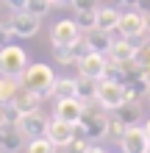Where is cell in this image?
I'll return each mask as SVG.
<instances>
[{
    "mask_svg": "<svg viewBox=\"0 0 150 153\" xmlns=\"http://www.w3.org/2000/svg\"><path fill=\"white\" fill-rule=\"evenodd\" d=\"M103 109V106H100ZM100 109H92V106H86L83 117L75 123V134H83L89 142H100L109 137V117H106Z\"/></svg>",
    "mask_w": 150,
    "mask_h": 153,
    "instance_id": "obj_1",
    "label": "cell"
},
{
    "mask_svg": "<svg viewBox=\"0 0 150 153\" xmlns=\"http://www.w3.org/2000/svg\"><path fill=\"white\" fill-rule=\"evenodd\" d=\"M125 100H136V95L131 92L125 84L111 81V78H100L98 81V103L103 106V109L114 111L120 103H125Z\"/></svg>",
    "mask_w": 150,
    "mask_h": 153,
    "instance_id": "obj_2",
    "label": "cell"
},
{
    "mask_svg": "<svg viewBox=\"0 0 150 153\" xmlns=\"http://www.w3.org/2000/svg\"><path fill=\"white\" fill-rule=\"evenodd\" d=\"M53 84H56V75H53V70L47 64H28L25 67V73H22V86L25 89L47 97V95H53Z\"/></svg>",
    "mask_w": 150,
    "mask_h": 153,
    "instance_id": "obj_3",
    "label": "cell"
},
{
    "mask_svg": "<svg viewBox=\"0 0 150 153\" xmlns=\"http://www.w3.org/2000/svg\"><path fill=\"white\" fill-rule=\"evenodd\" d=\"M25 67H28V56H25L22 48L8 42L6 48H0V75H14V78H22Z\"/></svg>",
    "mask_w": 150,
    "mask_h": 153,
    "instance_id": "obj_4",
    "label": "cell"
},
{
    "mask_svg": "<svg viewBox=\"0 0 150 153\" xmlns=\"http://www.w3.org/2000/svg\"><path fill=\"white\" fill-rule=\"evenodd\" d=\"M117 31H120L125 39H139V36H145V14L139 11V8H128L125 14H120Z\"/></svg>",
    "mask_w": 150,
    "mask_h": 153,
    "instance_id": "obj_5",
    "label": "cell"
},
{
    "mask_svg": "<svg viewBox=\"0 0 150 153\" xmlns=\"http://www.w3.org/2000/svg\"><path fill=\"white\" fill-rule=\"evenodd\" d=\"M106 64H109V56L106 53H98V50H89L86 56L78 59V73L86 75V78H95L100 81L103 73H106Z\"/></svg>",
    "mask_w": 150,
    "mask_h": 153,
    "instance_id": "obj_6",
    "label": "cell"
},
{
    "mask_svg": "<svg viewBox=\"0 0 150 153\" xmlns=\"http://www.w3.org/2000/svg\"><path fill=\"white\" fill-rule=\"evenodd\" d=\"M8 28H11L14 36L28 39V36H33V33L39 31V17L31 14V11H25V8H22V11H14L11 22H8Z\"/></svg>",
    "mask_w": 150,
    "mask_h": 153,
    "instance_id": "obj_7",
    "label": "cell"
},
{
    "mask_svg": "<svg viewBox=\"0 0 150 153\" xmlns=\"http://www.w3.org/2000/svg\"><path fill=\"white\" fill-rule=\"evenodd\" d=\"M47 123H50V120L36 109V111H25L17 125H20V131H22L28 139H33V137H45V134H47Z\"/></svg>",
    "mask_w": 150,
    "mask_h": 153,
    "instance_id": "obj_8",
    "label": "cell"
},
{
    "mask_svg": "<svg viewBox=\"0 0 150 153\" xmlns=\"http://www.w3.org/2000/svg\"><path fill=\"white\" fill-rule=\"evenodd\" d=\"M120 145H122L125 153H145L147 145H150V139L145 134V125H128V131H125V137L120 139Z\"/></svg>",
    "mask_w": 150,
    "mask_h": 153,
    "instance_id": "obj_9",
    "label": "cell"
},
{
    "mask_svg": "<svg viewBox=\"0 0 150 153\" xmlns=\"http://www.w3.org/2000/svg\"><path fill=\"white\" fill-rule=\"evenodd\" d=\"M86 111V103L81 100V97H61V100L56 103V117L58 120H67V123H78Z\"/></svg>",
    "mask_w": 150,
    "mask_h": 153,
    "instance_id": "obj_10",
    "label": "cell"
},
{
    "mask_svg": "<svg viewBox=\"0 0 150 153\" xmlns=\"http://www.w3.org/2000/svg\"><path fill=\"white\" fill-rule=\"evenodd\" d=\"M78 36H81V28H78L75 20H58L53 25V31H50L53 45H64V48H69Z\"/></svg>",
    "mask_w": 150,
    "mask_h": 153,
    "instance_id": "obj_11",
    "label": "cell"
},
{
    "mask_svg": "<svg viewBox=\"0 0 150 153\" xmlns=\"http://www.w3.org/2000/svg\"><path fill=\"white\" fill-rule=\"evenodd\" d=\"M72 137H75V125H72V123L58 120V117H53V120L47 123V139H50L56 148H64Z\"/></svg>",
    "mask_w": 150,
    "mask_h": 153,
    "instance_id": "obj_12",
    "label": "cell"
},
{
    "mask_svg": "<svg viewBox=\"0 0 150 153\" xmlns=\"http://www.w3.org/2000/svg\"><path fill=\"white\" fill-rule=\"evenodd\" d=\"M25 145V134L14 123H0V150H20Z\"/></svg>",
    "mask_w": 150,
    "mask_h": 153,
    "instance_id": "obj_13",
    "label": "cell"
},
{
    "mask_svg": "<svg viewBox=\"0 0 150 153\" xmlns=\"http://www.w3.org/2000/svg\"><path fill=\"white\" fill-rule=\"evenodd\" d=\"M142 42L145 39H139V42H134V39H117V42H111L109 59H114V61H131L136 56V50H139Z\"/></svg>",
    "mask_w": 150,
    "mask_h": 153,
    "instance_id": "obj_14",
    "label": "cell"
},
{
    "mask_svg": "<svg viewBox=\"0 0 150 153\" xmlns=\"http://www.w3.org/2000/svg\"><path fill=\"white\" fill-rule=\"evenodd\" d=\"M11 103H14L22 114H25V111H36L39 103H42V95H36V92H31V89L20 86V89H17V95L11 97Z\"/></svg>",
    "mask_w": 150,
    "mask_h": 153,
    "instance_id": "obj_15",
    "label": "cell"
},
{
    "mask_svg": "<svg viewBox=\"0 0 150 153\" xmlns=\"http://www.w3.org/2000/svg\"><path fill=\"white\" fill-rule=\"evenodd\" d=\"M114 117L122 120L125 125H139V120H142V106L136 100H125V103H120L114 109Z\"/></svg>",
    "mask_w": 150,
    "mask_h": 153,
    "instance_id": "obj_16",
    "label": "cell"
},
{
    "mask_svg": "<svg viewBox=\"0 0 150 153\" xmlns=\"http://www.w3.org/2000/svg\"><path fill=\"white\" fill-rule=\"evenodd\" d=\"M75 97H81L83 103L98 100V81H95V78H86V75H78L75 78Z\"/></svg>",
    "mask_w": 150,
    "mask_h": 153,
    "instance_id": "obj_17",
    "label": "cell"
},
{
    "mask_svg": "<svg viewBox=\"0 0 150 153\" xmlns=\"http://www.w3.org/2000/svg\"><path fill=\"white\" fill-rule=\"evenodd\" d=\"M117 22H120V14L114 11V8H98L95 11V28H100L106 33H111V31H117Z\"/></svg>",
    "mask_w": 150,
    "mask_h": 153,
    "instance_id": "obj_18",
    "label": "cell"
},
{
    "mask_svg": "<svg viewBox=\"0 0 150 153\" xmlns=\"http://www.w3.org/2000/svg\"><path fill=\"white\" fill-rule=\"evenodd\" d=\"M86 39H89V48H92V50L106 53V56H109V50H111V42H114V39H109V33H106V31L92 28V31H86Z\"/></svg>",
    "mask_w": 150,
    "mask_h": 153,
    "instance_id": "obj_19",
    "label": "cell"
},
{
    "mask_svg": "<svg viewBox=\"0 0 150 153\" xmlns=\"http://www.w3.org/2000/svg\"><path fill=\"white\" fill-rule=\"evenodd\" d=\"M20 86H22L20 78H14V75H0V100H11Z\"/></svg>",
    "mask_w": 150,
    "mask_h": 153,
    "instance_id": "obj_20",
    "label": "cell"
},
{
    "mask_svg": "<svg viewBox=\"0 0 150 153\" xmlns=\"http://www.w3.org/2000/svg\"><path fill=\"white\" fill-rule=\"evenodd\" d=\"M53 97L56 100H61V97H75V78H56Z\"/></svg>",
    "mask_w": 150,
    "mask_h": 153,
    "instance_id": "obj_21",
    "label": "cell"
},
{
    "mask_svg": "<svg viewBox=\"0 0 150 153\" xmlns=\"http://www.w3.org/2000/svg\"><path fill=\"white\" fill-rule=\"evenodd\" d=\"M56 150L58 148L47 139V134H45V137H33L28 142V148H25V153H56Z\"/></svg>",
    "mask_w": 150,
    "mask_h": 153,
    "instance_id": "obj_22",
    "label": "cell"
},
{
    "mask_svg": "<svg viewBox=\"0 0 150 153\" xmlns=\"http://www.w3.org/2000/svg\"><path fill=\"white\" fill-rule=\"evenodd\" d=\"M89 145H92V142L86 139L83 134H75V137L69 139L64 148H61V153H86V148H89Z\"/></svg>",
    "mask_w": 150,
    "mask_h": 153,
    "instance_id": "obj_23",
    "label": "cell"
},
{
    "mask_svg": "<svg viewBox=\"0 0 150 153\" xmlns=\"http://www.w3.org/2000/svg\"><path fill=\"white\" fill-rule=\"evenodd\" d=\"M50 0H25V11H31V14H36V17H45L50 11Z\"/></svg>",
    "mask_w": 150,
    "mask_h": 153,
    "instance_id": "obj_24",
    "label": "cell"
},
{
    "mask_svg": "<svg viewBox=\"0 0 150 153\" xmlns=\"http://www.w3.org/2000/svg\"><path fill=\"white\" fill-rule=\"evenodd\" d=\"M69 50H72V56H75V64H78V59H81V56H86V53L92 50V48H89V39H86L83 33H81V36H78L72 45H69Z\"/></svg>",
    "mask_w": 150,
    "mask_h": 153,
    "instance_id": "obj_25",
    "label": "cell"
},
{
    "mask_svg": "<svg viewBox=\"0 0 150 153\" xmlns=\"http://www.w3.org/2000/svg\"><path fill=\"white\" fill-rule=\"evenodd\" d=\"M98 11V8H95ZM95 11H75V22L81 31H92L95 28Z\"/></svg>",
    "mask_w": 150,
    "mask_h": 153,
    "instance_id": "obj_26",
    "label": "cell"
},
{
    "mask_svg": "<svg viewBox=\"0 0 150 153\" xmlns=\"http://www.w3.org/2000/svg\"><path fill=\"white\" fill-rule=\"evenodd\" d=\"M53 56H56L58 64H75V56H72V50L64 48V45H53Z\"/></svg>",
    "mask_w": 150,
    "mask_h": 153,
    "instance_id": "obj_27",
    "label": "cell"
},
{
    "mask_svg": "<svg viewBox=\"0 0 150 153\" xmlns=\"http://www.w3.org/2000/svg\"><path fill=\"white\" fill-rule=\"evenodd\" d=\"M125 131H128V125L122 123V120H117V117H109V137L122 139V137H125Z\"/></svg>",
    "mask_w": 150,
    "mask_h": 153,
    "instance_id": "obj_28",
    "label": "cell"
},
{
    "mask_svg": "<svg viewBox=\"0 0 150 153\" xmlns=\"http://www.w3.org/2000/svg\"><path fill=\"white\" fill-rule=\"evenodd\" d=\"M75 11H95L98 8V0H69Z\"/></svg>",
    "mask_w": 150,
    "mask_h": 153,
    "instance_id": "obj_29",
    "label": "cell"
},
{
    "mask_svg": "<svg viewBox=\"0 0 150 153\" xmlns=\"http://www.w3.org/2000/svg\"><path fill=\"white\" fill-rule=\"evenodd\" d=\"M11 36H14L11 28H8V25H0V48H6V45L11 42Z\"/></svg>",
    "mask_w": 150,
    "mask_h": 153,
    "instance_id": "obj_30",
    "label": "cell"
},
{
    "mask_svg": "<svg viewBox=\"0 0 150 153\" xmlns=\"http://www.w3.org/2000/svg\"><path fill=\"white\" fill-rule=\"evenodd\" d=\"M6 3L11 6L14 11H22V8H25V0H6Z\"/></svg>",
    "mask_w": 150,
    "mask_h": 153,
    "instance_id": "obj_31",
    "label": "cell"
},
{
    "mask_svg": "<svg viewBox=\"0 0 150 153\" xmlns=\"http://www.w3.org/2000/svg\"><path fill=\"white\" fill-rule=\"evenodd\" d=\"M136 8H139L142 14H145V11H150V0H139V6H136Z\"/></svg>",
    "mask_w": 150,
    "mask_h": 153,
    "instance_id": "obj_32",
    "label": "cell"
},
{
    "mask_svg": "<svg viewBox=\"0 0 150 153\" xmlns=\"http://www.w3.org/2000/svg\"><path fill=\"white\" fill-rule=\"evenodd\" d=\"M145 33L150 36V11H145Z\"/></svg>",
    "mask_w": 150,
    "mask_h": 153,
    "instance_id": "obj_33",
    "label": "cell"
},
{
    "mask_svg": "<svg viewBox=\"0 0 150 153\" xmlns=\"http://www.w3.org/2000/svg\"><path fill=\"white\" fill-rule=\"evenodd\" d=\"M86 153H106L103 148H98V145H89V148H86Z\"/></svg>",
    "mask_w": 150,
    "mask_h": 153,
    "instance_id": "obj_34",
    "label": "cell"
},
{
    "mask_svg": "<svg viewBox=\"0 0 150 153\" xmlns=\"http://www.w3.org/2000/svg\"><path fill=\"white\" fill-rule=\"evenodd\" d=\"M122 6H128V8H136V6H139V0H122Z\"/></svg>",
    "mask_w": 150,
    "mask_h": 153,
    "instance_id": "obj_35",
    "label": "cell"
},
{
    "mask_svg": "<svg viewBox=\"0 0 150 153\" xmlns=\"http://www.w3.org/2000/svg\"><path fill=\"white\" fill-rule=\"evenodd\" d=\"M145 134H147V139H150V117H147V123H145Z\"/></svg>",
    "mask_w": 150,
    "mask_h": 153,
    "instance_id": "obj_36",
    "label": "cell"
},
{
    "mask_svg": "<svg viewBox=\"0 0 150 153\" xmlns=\"http://www.w3.org/2000/svg\"><path fill=\"white\" fill-rule=\"evenodd\" d=\"M53 6H61V3H69V0H50Z\"/></svg>",
    "mask_w": 150,
    "mask_h": 153,
    "instance_id": "obj_37",
    "label": "cell"
},
{
    "mask_svg": "<svg viewBox=\"0 0 150 153\" xmlns=\"http://www.w3.org/2000/svg\"><path fill=\"white\" fill-rule=\"evenodd\" d=\"M111 6H114V8H117V6H122V0H111Z\"/></svg>",
    "mask_w": 150,
    "mask_h": 153,
    "instance_id": "obj_38",
    "label": "cell"
},
{
    "mask_svg": "<svg viewBox=\"0 0 150 153\" xmlns=\"http://www.w3.org/2000/svg\"><path fill=\"white\" fill-rule=\"evenodd\" d=\"M145 95H147V100H150V84H147V92H145Z\"/></svg>",
    "mask_w": 150,
    "mask_h": 153,
    "instance_id": "obj_39",
    "label": "cell"
},
{
    "mask_svg": "<svg viewBox=\"0 0 150 153\" xmlns=\"http://www.w3.org/2000/svg\"><path fill=\"white\" fill-rule=\"evenodd\" d=\"M145 153H150V145H147V150H145Z\"/></svg>",
    "mask_w": 150,
    "mask_h": 153,
    "instance_id": "obj_40",
    "label": "cell"
},
{
    "mask_svg": "<svg viewBox=\"0 0 150 153\" xmlns=\"http://www.w3.org/2000/svg\"><path fill=\"white\" fill-rule=\"evenodd\" d=\"M0 153H8V150H0Z\"/></svg>",
    "mask_w": 150,
    "mask_h": 153,
    "instance_id": "obj_41",
    "label": "cell"
}]
</instances>
